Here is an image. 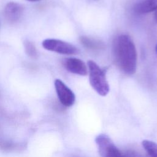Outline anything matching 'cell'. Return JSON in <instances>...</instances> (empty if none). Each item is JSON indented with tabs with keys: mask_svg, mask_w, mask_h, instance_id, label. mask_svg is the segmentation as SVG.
<instances>
[{
	"mask_svg": "<svg viewBox=\"0 0 157 157\" xmlns=\"http://www.w3.org/2000/svg\"><path fill=\"white\" fill-rule=\"evenodd\" d=\"M113 54L116 64L124 74L132 75L137 67V55L131 38L125 34L117 36L113 43Z\"/></svg>",
	"mask_w": 157,
	"mask_h": 157,
	"instance_id": "cell-1",
	"label": "cell"
},
{
	"mask_svg": "<svg viewBox=\"0 0 157 157\" xmlns=\"http://www.w3.org/2000/svg\"><path fill=\"white\" fill-rule=\"evenodd\" d=\"M87 65L89 70L90 85L99 95L106 96L109 93L110 88L104 71L92 60H89L87 62Z\"/></svg>",
	"mask_w": 157,
	"mask_h": 157,
	"instance_id": "cell-2",
	"label": "cell"
},
{
	"mask_svg": "<svg viewBox=\"0 0 157 157\" xmlns=\"http://www.w3.org/2000/svg\"><path fill=\"white\" fill-rule=\"evenodd\" d=\"M95 141L101 157H125L124 153L119 150L107 135L101 134L96 137Z\"/></svg>",
	"mask_w": 157,
	"mask_h": 157,
	"instance_id": "cell-3",
	"label": "cell"
},
{
	"mask_svg": "<svg viewBox=\"0 0 157 157\" xmlns=\"http://www.w3.org/2000/svg\"><path fill=\"white\" fill-rule=\"evenodd\" d=\"M43 47L49 51L64 55H76L79 53V49L74 45L58 39H47L43 40Z\"/></svg>",
	"mask_w": 157,
	"mask_h": 157,
	"instance_id": "cell-4",
	"label": "cell"
},
{
	"mask_svg": "<svg viewBox=\"0 0 157 157\" xmlns=\"http://www.w3.org/2000/svg\"><path fill=\"white\" fill-rule=\"evenodd\" d=\"M55 87L60 102L65 107L72 106L75 101V96L72 91L61 80H55Z\"/></svg>",
	"mask_w": 157,
	"mask_h": 157,
	"instance_id": "cell-5",
	"label": "cell"
},
{
	"mask_svg": "<svg viewBox=\"0 0 157 157\" xmlns=\"http://www.w3.org/2000/svg\"><path fill=\"white\" fill-rule=\"evenodd\" d=\"M65 69L69 72L80 75H86L88 74L85 63L76 58H65L63 62Z\"/></svg>",
	"mask_w": 157,
	"mask_h": 157,
	"instance_id": "cell-6",
	"label": "cell"
},
{
	"mask_svg": "<svg viewBox=\"0 0 157 157\" xmlns=\"http://www.w3.org/2000/svg\"><path fill=\"white\" fill-rule=\"evenodd\" d=\"M23 12V7L15 2H8L4 8V17L10 23H15L20 20Z\"/></svg>",
	"mask_w": 157,
	"mask_h": 157,
	"instance_id": "cell-7",
	"label": "cell"
},
{
	"mask_svg": "<svg viewBox=\"0 0 157 157\" xmlns=\"http://www.w3.org/2000/svg\"><path fill=\"white\" fill-rule=\"evenodd\" d=\"M157 10V0H142L134 7V10L138 14H145Z\"/></svg>",
	"mask_w": 157,
	"mask_h": 157,
	"instance_id": "cell-8",
	"label": "cell"
},
{
	"mask_svg": "<svg viewBox=\"0 0 157 157\" xmlns=\"http://www.w3.org/2000/svg\"><path fill=\"white\" fill-rule=\"evenodd\" d=\"M80 42L86 48L99 50L104 47V44L100 40H98L86 36H82L80 38Z\"/></svg>",
	"mask_w": 157,
	"mask_h": 157,
	"instance_id": "cell-9",
	"label": "cell"
},
{
	"mask_svg": "<svg viewBox=\"0 0 157 157\" xmlns=\"http://www.w3.org/2000/svg\"><path fill=\"white\" fill-rule=\"evenodd\" d=\"M144 148L151 157H157V144L151 140H144L142 142Z\"/></svg>",
	"mask_w": 157,
	"mask_h": 157,
	"instance_id": "cell-10",
	"label": "cell"
},
{
	"mask_svg": "<svg viewBox=\"0 0 157 157\" xmlns=\"http://www.w3.org/2000/svg\"><path fill=\"white\" fill-rule=\"evenodd\" d=\"M24 47L26 53L29 57L32 58H37L38 57V53L36 48L31 42L25 40L24 42Z\"/></svg>",
	"mask_w": 157,
	"mask_h": 157,
	"instance_id": "cell-11",
	"label": "cell"
},
{
	"mask_svg": "<svg viewBox=\"0 0 157 157\" xmlns=\"http://www.w3.org/2000/svg\"><path fill=\"white\" fill-rule=\"evenodd\" d=\"M17 148H18V146L17 144L0 140V148L3 150L10 151Z\"/></svg>",
	"mask_w": 157,
	"mask_h": 157,
	"instance_id": "cell-12",
	"label": "cell"
},
{
	"mask_svg": "<svg viewBox=\"0 0 157 157\" xmlns=\"http://www.w3.org/2000/svg\"><path fill=\"white\" fill-rule=\"evenodd\" d=\"M154 20L157 23V10H155V12L154 14Z\"/></svg>",
	"mask_w": 157,
	"mask_h": 157,
	"instance_id": "cell-13",
	"label": "cell"
},
{
	"mask_svg": "<svg viewBox=\"0 0 157 157\" xmlns=\"http://www.w3.org/2000/svg\"><path fill=\"white\" fill-rule=\"evenodd\" d=\"M28 1H32V2H34V1H40V0H27Z\"/></svg>",
	"mask_w": 157,
	"mask_h": 157,
	"instance_id": "cell-14",
	"label": "cell"
},
{
	"mask_svg": "<svg viewBox=\"0 0 157 157\" xmlns=\"http://www.w3.org/2000/svg\"><path fill=\"white\" fill-rule=\"evenodd\" d=\"M156 52L157 53V44H156Z\"/></svg>",
	"mask_w": 157,
	"mask_h": 157,
	"instance_id": "cell-15",
	"label": "cell"
}]
</instances>
